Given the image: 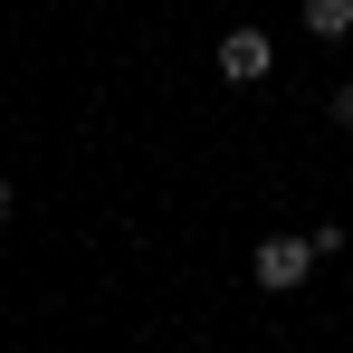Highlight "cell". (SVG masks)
Returning <instances> with one entry per match:
<instances>
[{
  "label": "cell",
  "mask_w": 353,
  "mask_h": 353,
  "mask_svg": "<svg viewBox=\"0 0 353 353\" xmlns=\"http://www.w3.org/2000/svg\"><path fill=\"white\" fill-rule=\"evenodd\" d=\"M248 268H258V296H296L305 277H315V239H305V230H268Z\"/></svg>",
  "instance_id": "obj_1"
},
{
  "label": "cell",
  "mask_w": 353,
  "mask_h": 353,
  "mask_svg": "<svg viewBox=\"0 0 353 353\" xmlns=\"http://www.w3.org/2000/svg\"><path fill=\"white\" fill-rule=\"evenodd\" d=\"M210 67H220L230 86H268V77H277V39H268V29H230V39L210 48Z\"/></svg>",
  "instance_id": "obj_2"
},
{
  "label": "cell",
  "mask_w": 353,
  "mask_h": 353,
  "mask_svg": "<svg viewBox=\"0 0 353 353\" xmlns=\"http://www.w3.org/2000/svg\"><path fill=\"white\" fill-rule=\"evenodd\" d=\"M325 124H334V134H353V77L334 86V96H325Z\"/></svg>",
  "instance_id": "obj_4"
},
{
  "label": "cell",
  "mask_w": 353,
  "mask_h": 353,
  "mask_svg": "<svg viewBox=\"0 0 353 353\" xmlns=\"http://www.w3.org/2000/svg\"><path fill=\"white\" fill-rule=\"evenodd\" d=\"M305 39L344 48V39H353V0H305Z\"/></svg>",
  "instance_id": "obj_3"
},
{
  "label": "cell",
  "mask_w": 353,
  "mask_h": 353,
  "mask_svg": "<svg viewBox=\"0 0 353 353\" xmlns=\"http://www.w3.org/2000/svg\"><path fill=\"white\" fill-rule=\"evenodd\" d=\"M10 210H19V181H10V172H0V220H10Z\"/></svg>",
  "instance_id": "obj_5"
}]
</instances>
